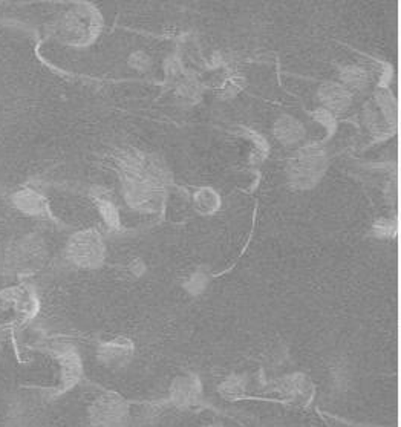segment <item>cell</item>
<instances>
[{
    "mask_svg": "<svg viewBox=\"0 0 401 427\" xmlns=\"http://www.w3.org/2000/svg\"><path fill=\"white\" fill-rule=\"evenodd\" d=\"M69 258L83 268H95L103 262L104 247L94 231H81L75 235L68 247Z\"/></svg>",
    "mask_w": 401,
    "mask_h": 427,
    "instance_id": "1",
    "label": "cell"
},
{
    "mask_svg": "<svg viewBox=\"0 0 401 427\" xmlns=\"http://www.w3.org/2000/svg\"><path fill=\"white\" fill-rule=\"evenodd\" d=\"M323 172V153L314 147H306L300 152L291 167L292 181L297 183L300 187H311L317 183Z\"/></svg>",
    "mask_w": 401,
    "mask_h": 427,
    "instance_id": "2",
    "label": "cell"
},
{
    "mask_svg": "<svg viewBox=\"0 0 401 427\" xmlns=\"http://www.w3.org/2000/svg\"><path fill=\"white\" fill-rule=\"evenodd\" d=\"M127 405L115 395H104L92 407V423L97 427H125Z\"/></svg>",
    "mask_w": 401,
    "mask_h": 427,
    "instance_id": "3",
    "label": "cell"
},
{
    "mask_svg": "<svg viewBox=\"0 0 401 427\" xmlns=\"http://www.w3.org/2000/svg\"><path fill=\"white\" fill-rule=\"evenodd\" d=\"M319 97L328 112H343L351 106V94L343 84L325 83L320 86Z\"/></svg>",
    "mask_w": 401,
    "mask_h": 427,
    "instance_id": "4",
    "label": "cell"
},
{
    "mask_svg": "<svg viewBox=\"0 0 401 427\" xmlns=\"http://www.w3.org/2000/svg\"><path fill=\"white\" fill-rule=\"evenodd\" d=\"M274 135L282 144H296L304 138L305 127L292 116L283 115L274 124Z\"/></svg>",
    "mask_w": 401,
    "mask_h": 427,
    "instance_id": "5",
    "label": "cell"
},
{
    "mask_svg": "<svg viewBox=\"0 0 401 427\" xmlns=\"http://www.w3.org/2000/svg\"><path fill=\"white\" fill-rule=\"evenodd\" d=\"M199 394V385L194 378H181L173 386V398L178 405H189Z\"/></svg>",
    "mask_w": 401,
    "mask_h": 427,
    "instance_id": "6",
    "label": "cell"
},
{
    "mask_svg": "<svg viewBox=\"0 0 401 427\" xmlns=\"http://www.w3.org/2000/svg\"><path fill=\"white\" fill-rule=\"evenodd\" d=\"M132 352V345L127 343V341L115 340L111 343L103 345L102 351H100V357H102L103 362L107 363H121V360L127 359V357Z\"/></svg>",
    "mask_w": 401,
    "mask_h": 427,
    "instance_id": "7",
    "label": "cell"
},
{
    "mask_svg": "<svg viewBox=\"0 0 401 427\" xmlns=\"http://www.w3.org/2000/svg\"><path fill=\"white\" fill-rule=\"evenodd\" d=\"M15 203L22 208V210L28 212L29 215H42L45 210V201L40 195H37L34 192H22L17 193Z\"/></svg>",
    "mask_w": 401,
    "mask_h": 427,
    "instance_id": "8",
    "label": "cell"
},
{
    "mask_svg": "<svg viewBox=\"0 0 401 427\" xmlns=\"http://www.w3.org/2000/svg\"><path fill=\"white\" fill-rule=\"evenodd\" d=\"M342 80L346 83V86L361 89L366 86L368 75L365 72V69L357 66H348L342 71Z\"/></svg>",
    "mask_w": 401,
    "mask_h": 427,
    "instance_id": "9",
    "label": "cell"
},
{
    "mask_svg": "<svg viewBox=\"0 0 401 427\" xmlns=\"http://www.w3.org/2000/svg\"><path fill=\"white\" fill-rule=\"evenodd\" d=\"M100 212H102L104 221L111 225V227H118L120 225V217H118V212L117 208H115L109 201H100Z\"/></svg>",
    "mask_w": 401,
    "mask_h": 427,
    "instance_id": "10",
    "label": "cell"
},
{
    "mask_svg": "<svg viewBox=\"0 0 401 427\" xmlns=\"http://www.w3.org/2000/svg\"><path fill=\"white\" fill-rule=\"evenodd\" d=\"M130 65H132L135 69H140V71H146L150 66V59L146 56L144 52H135L132 57H130Z\"/></svg>",
    "mask_w": 401,
    "mask_h": 427,
    "instance_id": "11",
    "label": "cell"
},
{
    "mask_svg": "<svg viewBox=\"0 0 401 427\" xmlns=\"http://www.w3.org/2000/svg\"><path fill=\"white\" fill-rule=\"evenodd\" d=\"M313 116L315 120H317L319 123H322L323 126L327 127H333L334 126V118H333V114L328 112L327 109H319V111H315L313 114Z\"/></svg>",
    "mask_w": 401,
    "mask_h": 427,
    "instance_id": "12",
    "label": "cell"
},
{
    "mask_svg": "<svg viewBox=\"0 0 401 427\" xmlns=\"http://www.w3.org/2000/svg\"><path fill=\"white\" fill-rule=\"evenodd\" d=\"M375 233H377V235H382V236L395 235V225H391L386 221H380L379 224L375 225Z\"/></svg>",
    "mask_w": 401,
    "mask_h": 427,
    "instance_id": "13",
    "label": "cell"
},
{
    "mask_svg": "<svg viewBox=\"0 0 401 427\" xmlns=\"http://www.w3.org/2000/svg\"><path fill=\"white\" fill-rule=\"evenodd\" d=\"M208 427H222V426H219V424H218V426H216V424H213V426H208Z\"/></svg>",
    "mask_w": 401,
    "mask_h": 427,
    "instance_id": "14",
    "label": "cell"
}]
</instances>
